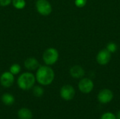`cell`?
Masks as SVG:
<instances>
[{"mask_svg": "<svg viewBox=\"0 0 120 119\" xmlns=\"http://www.w3.org/2000/svg\"><path fill=\"white\" fill-rule=\"evenodd\" d=\"M54 71L49 66H40L36 73L37 82L43 86L50 85L54 80Z\"/></svg>", "mask_w": 120, "mask_h": 119, "instance_id": "cell-1", "label": "cell"}, {"mask_svg": "<svg viewBox=\"0 0 120 119\" xmlns=\"http://www.w3.org/2000/svg\"><path fill=\"white\" fill-rule=\"evenodd\" d=\"M36 78L33 74L30 72H25L22 74L18 79V87L24 90L31 89L35 83Z\"/></svg>", "mask_w": 120, "mask_h": 119, "instance_id": "cell-2", "label": "cell"}, {"mask_svg": "<svg viewBox=\"0 0 120 119\" xmlns=\"http://www.w3.org/2000/svg\"><path fill=\"white\" fill-rule=\"evenodd\" d=\"M58 51L54 48H49L46 49L43 54V60L47 65H54L58 60Z\"/></svg>", "mask_w": 120, "mask_h": 119, "instance_id": "cell-3", "label": "cell"}, {"mask_svg": "<svg viewBox=\"0 0 120 119\" xmlns=\"http://www.w3.org/2000/svg\"><path fill=\"white\" fill-rule=\"evenodd\" d=\"M36 8L39 13L42 15H49L52 11V6L47 0H37Z\"/></svg>", "mask_w": 120, "mask_h": 119, "instance_id": "cell-4", "label": "cell"}, {"mask_svg": "<svg viewBox=\"0 0 120 119\" xmlns=\"http://www.w3.org/2000/svg\"><path fill=\"white\" fill-rule=\"evenodd\" d=\"M78 88L82 93L88 94L93 90L94 88V83L91 79L82 78V79L79 82Z\"/></svg>", "mask_w": 120, "mask_h": 119, "instance_id": "cell-5", "label": "cell"}, {"mask_svg": "<svg viewBox=\"0 0 120 119\" xmlns=\"http://www.w3.org/2000/svg\"><path fill=\"white\" fill-rule=\"evenodd\" d=\"M114 97V94L112 91L110 89L105 88L101 90L97 96V99L98 102L101 104H108L110 102Z\"/></svg>", "mask_w": 120, "mask_h": 119, "instance_id": "cell-6", "label": "cell"}, {"mask_svg": "<svg viewBox=\"0 0 120 119\" xmlns=\"http://www.w3.org/2000/svg\"><path fill=\"white\" fill-rule=\"evenodd\" d=\"M60 95L64 100L70 101L74 98L75 95V90L71 85H65L60 88Z\"/></svg>", "mask_w": 120, "mask_h": 119, "instance_id": "cell-7", "label": "cell"}, {"mask_svg": "<svg viewBox=\"0 0 120 119\" xmlns=\"http://www.w3.org/2000/svg\"><path fill=\"white\" fill-rule=\"evenodd\" d=\"M111 55L112 53L106 48L102 49L96 55V61L101 65H106L110 62L111 60Z\"/></svg>", "mask_w": 120, "mask_h": 119, "instance_id": "cell-8", "label": "cell"}, {"mask_svg": "<svg viewBox=\"0 0 120 119\" xmlns=\"http://www.w3.org/2000/svg\"><path fill=\"white\" fill-rule=\"evenodd\" d=\"M0 82L4 88L11 87L14 82V76L10 72H4L0 77Z\"/></svg>", "mask_w": 120, "mask_h": 119, "instance_id": "cell-9", "label": "cell"}, {"mask_svg": "<svg viewBox=\"0 0 120 119\" xmlns=\"http://www.w3.org/2000/svg\"><path fill=\"white\" fill-rule=\"evenodd\" d=\"M70 74L74 79H82L85 75V71L82 67L79 65H75L70 68Z\"/></svg>", "mask_w": 120, "mask_h": 119, "instance_id": "cell-10", "label": "cell"}, {"mask_svg": "<svg viewBox=\"0 0 120 119\" xmlns=\"http://www.w3.org/2000/svg\"><path fill=\"white\" fill-rule=\"evenodd\" d=\"M25 67L28 70H35L39 67V62L34 58H29L25 61Z\"/></svg>", "mask_w": 120, "mask_h": 119, "instance_id": "cell-11", "label": "cell"}, {"mask_svg": "<svg viewBox=\"0 0 120 119\" xmlns=\"http://www.w3.org/2000/svg\"><path fill=\"white\" fill-rule=\"evenodd\" d=\"M18 116L20 119H32V113L27 108H22L19 109L18 112Z\"/></svg>", "mask_w": 120, "mask_h": 119, "instance_id": "cell-12", "label": "cell"}, {"mask_svg": "<svg viewBox=\"0 0 120 119\" xmlns=\"http://www.w3.org/2000/svg\"><path fill=\"white\" fill-rule=\"evenodd\" d=\"M1 100L3 103L7 106H11L12 105L14 102H15V98L14 97L9 93H4L2 97H1Z\"/></svg>", "mask_w": 120, "mask_h": 119, "instance_id": "cell-13", "label": "cell"}, {"mask_svg": "<svg viewBox=\"0 0 120 119\" xmlns=\"http://www.w3.org/2000/svg\"><path fill=\"white\" fill-rule=\"evenodd\" d=\"M13 6L17 9H22L26 6L25 0H12Z\"/></svg>", "mask_w": 120, "mask_h": 119, "instance_id": "cell-14", "label": "cell"}, {"mask_svg": "<svg viewBox=\"0 0 120 119\" xmlns=\"http://www.w3.org/2000/svg\"><path fill=\"white\" fill-rule=\"evenodd\" d=\"M33 95L35 96V97H41L43 95H44V89L41 87V86H34L33 88Z\"/></svg>", "mask_w": 120, "mask_h": 119, "instance_id": "cell-15", "label": "cell"}, {"mask_svg": "<svg viewBox=\"0 0 120 119\" xmlns=\"http://www.w3.org/2000/svg\"><path fill=\"white\" fill-rule=\"evenodd\" d=\"M20 69H21V67L18 64H13L10 67V72L13 74V75H15L20 73Z\"/></svg>", "mask_w": 120, "mask_h": 119, "instance_id": "cell-16", "label": "cell"}, {"mask_svg": "<svg viewBox=\"0 0 120 119\" xmlns=\"http://www.w3.org/2000/svg\"><path fill=\"white\" fill-rule=\"evenodd\" d=\"M106 49L110 51L111 53H115L117 50V46L116 43H113V42H110L109 43H108L107 45V47H106Z\"/></svg>", "mask_w": 120, "mask_h": 119, "instance_id": "cell-17", "label": "cell"}, {"mask_svg": "<svg viewBox=\"0 0 120 119\" xmlns=\"http://www.w3.org/2000/svg\"><path fill=\"white\" fill-rule=\"evenodd\" d=\"M101 119H116V116L112 112H106L101 116Z\"/></svg>", "mask_w": 120, "mask_h": 119, "instance_id": "cell-18", "label": "cell"}, {"mask_svg": "<svg viewBox=\"0 0 120 119\" xmlns=\"http://www.w3.org/2000/svg\"><path fill=\"white\" fill-rule=\"evenodd\" d=\"M86 3H87V0H75V1L76 6H77L78 8H82L85 6Z\"/></svg>", "mask_w": 120, "mask_h": 119, "instance_id": "cell-19", "label": "cell"}, {"mask_svg": "<svg viewBox=\"0 0 120 119\" xmlns=\"http://www.w3.org/2000/svg\"><path fill=\"white\" fill-rule=\"evenodd\" d=\"M11 2H12V0H0V6H8Z\"/></svg>", "mask_w": 120, "mask_h": 119, "instance_id": "cell-20", "label": "cell"}, {"mask_svg": "<svg viewBox=\"0 0 120 119\" xmlns=\"http://www.w3.org/2000/svg\"><path fill=\"white\" fill-rule=\"evenodd\" d=\"M116 119H120V110L117 112V114L116 115Z\"/></svg>", "mask_w": 120, "mask_h": 119, "instance_id": "cell-21", "label": "cell"}]
</instances>
